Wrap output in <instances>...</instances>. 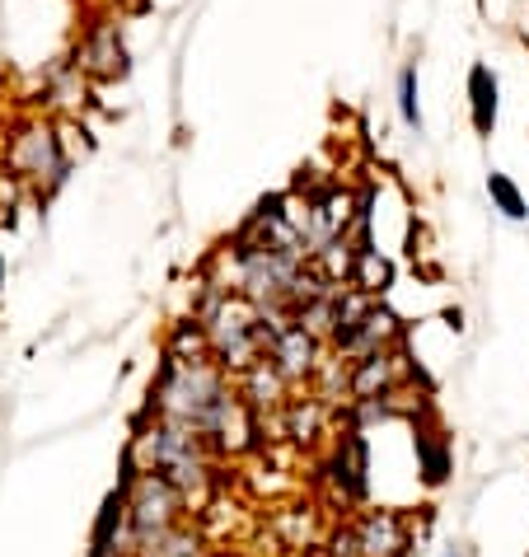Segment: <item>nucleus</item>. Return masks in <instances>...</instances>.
<instances>
[{
	"label": "nucleus",
	"instance_id": "2eb2a0df",
	"mask_svg": "<svg viewBox=\"0 0 529 557\" xmlns=\"http://www.w3.org/2000/svg\"><path fill=\"white\" fill-rule=\"evenodd\" d=\"M488 197H492V211H502L506 221H529V202H525V193H520V183L502 174V169H492L488 174Z\"/></svg>",
	"mask_w": 529,
	"mask_h": 557
},
{
	"label": "nucleus",
	"instance_id": "aec40b11",
	"mask_svg": "<svg viewBox=\"0 0 529 557\" xmlns=\"http://www.w3.org/2000/svg\"><path fill=\"white\" fill-rule=\"evenodd\" d=\"M118 557H132V553H118Z\"/></svg>",
	"mask_w": 529,
	"mask_h": 557
},
{
	"label": "nucleus",
	"instance_id": "f03ea898",
	"mask_svg": "<svg viewBox=\"0 0 529 557\" xmlns=\"http://www.w3.org/2000/svg\"><path fill=\"white\" fill-rule=\"evenodd\" d=\"M132 450L142 459V469H155L174 483L193 506H201L216 487V463H211V436L174 417H155L146 431L132 436Z\"/></svg>",
	"mask_w": 529,
	"mask_h": 557
},
{
	"label": "nucleus",
	"instance_id": "9d476101",
	"mask_svg": "<svg viewBox=\"0 0 529 557\" xmlns=\"http://www.w3.org/2000/svg\"><path fill=\"white\" fill-rule=\"evenodd\" d=\"M464 95H469V127L482 141L496 136V117H502V81L488 61H473L469 66V81H464Z\"/></svg>",
	"mask_w": 529,
	"mask_h": 557
},
{
	"label": "nucleus",
	"instance_id": "6e6552de",
	"mask_svg": "<svg viewBox=\"0 0 529 557\" xmlns=\"http://www.w3.org/2000/svg\"><path fill=\"white\" fill-rule=\"evenodd\" d=\"M329 478L337 487V497L347 506H361L366 492H370V445L361 431H347V436L337 441V450L329 459Z\"/></svg>",
	"mask_w": 529,
	"mask_h": 557
},
{
	"label": "nucleus",
	"instance_id": "f3484780",
	"mask_svg": "<svg viewBox=\"0 0 529 557\" xmlns=\"http://www.w3.org/2000/svg\"><path fill=\"white\" fill-rule=\"evenodd\" d=\"M319 422H323V404H319V398H300V404L286 408L291 441H300V445H309V441L319 436Z\"/></svg>",
	"mask_w": 529,
	"mask_h": 557
},
{
	"label": "nucleus",
	"instance_id": "7ed1b4c3",
	"mask_svg": "<svg viewBox=\"0 0 529 557\" xmlns=\"http://www.w3.org/2000/svg\"><path fill=\"white\" fill-rule=\"evenodd\" d=\"M5 164H10L14 178L38 183L42 193H57L61 183L71 178V169H75V160L66 154V146H61L57 122H24V127L10 136Z\"/></svg>",
	"mask_w": 529,
	"mask_h": 557
},
{
	"label": "nucleus",
	"instance_id": "9b49d317",
	"mask_svg": "<svg viewBox=\"0 0 529 557\" xmlns=\"http://www.w3.org/2000/svg\"><path fill=\"white\" fill-rule=\"evenodd\" d=\"M122 548H132L127 539V487H113L95 516V530H89V557H118Z\"/></svg>",
	"mask_w": 529,
	"mask_h": 557
},
{
	"label": "nucleus",
	"instance_id": "20e7f679",
	"mask_svg": "<svg viewBox=\"0 0 529 557\" xmlns=\"http://www.w3.org/2000/svg\"><path fill=\"white\" fill-rule=\"evenodd\" d=\"M413 524L398 510H361L329 539V557H408Z\"/></svg>",
	"mask_w": 529,
	"mask_h": 557
},
{
	"label": "nucleus",
	"instance_id": "a211bd4d",
	"mask_svg": "<svg viewBox=\"0 0 529 557\" xmlns=\"http://www.w3.org/2000/svg\"><path fill=\"white\" fill-rule=\"evenodd\" d=\"M417 455H422V478L431 487L445 483L450 473V455H445V441L441 436H417Z\"/></svg>",
	"mask_w": 529,
	"mask_h": 557
},
{
	"label": "nucleus",
	"instance_id": "1a4fd4ad",
	"mask_svg": "<svg viewBox=\"0 0 529 557\" xmlns=\"http://www.w3.org/2000/svg\"><path fill=\"white\" fill-rule=\"evenodd\" d=\"M394 343H398V319L376 300L361 319L352 323L347 333H337V337H333V351L342 356V361H356V356L380 351V347H394Z\"/></svg>",
	"mask_w": 529,
	"mask_h": 557
},
{
	"label": "nucleus",
	"instance_id": "f257e3e1",
	"mask_svg": "<svg viewBox=\"0 0 529 557\" xmlns=\"http://www.w3.org/2000/svg\"><path fill=\"white\" fill-rule=\"evenodd\" d=\"M239 398V384L225 380V366L216 356H197V361H183V356L164 351V366L150 384V412L155 417H174V422H188L197 431H216V422L225 417V408Z\"/></svg>",
	"mask_w": 529,
	"mask_h": 557
},
{
	"label": "nucleus",
	"instance_id": "4468645a",
	"mask_svg": "<svg viewBox=\"0 0 529 557\" xmlns=\"http://www.w3.org/2000/svg\"><path fill=\"white\" fill-rule=\"evenodd\" d=\"M347 282L370 290V296H384L389 282H394V268H389V258H380V249H356Z\"/></svg>",
	"mask_w": 529,
	"mask_h": 557
},
{
	"label": "nucleus",
	"instance_id": "ddd939ff",
	"mask_svg": "<svg viewBox=\"0 0 529 557\" xmlns=\"http://www.w3.org/2000/svg\"><path fill=\"white\" fill-rule=\"evenodd\" d=\"M394 103H398L403 127L422 136V132H427V117H422V85H417V61H408V66L398 71V81H394Z\"/></svg>",
	"mask_w": 529,
	"mask_h": 557
},
{
	"label": "nucleus",
	"instance_id": "0eeeda50",
	"mask_svg": "<svg viewBox=\"0 0 529 557\" xmlns=\"http://www.w3.org/2000/svg\"><path fill=\"white\" fill-rule=\"evenodd\" d=\"M403 389V351L380 347L347 366V394L356 404H389Z\"/></svg>",
	"mask_w": 529,
	"mask_h": 557
},
{
	"label": "nucleus",
	"instance_id": "f8f14e48",
	"mask_svg": "<svg viewBox=\"0 0 529 557\" xmlns=\"http://www.w3.org/2000/svg\"><path fill=\"white\" fill-rule=\"evenodd\" d=\"M132 557H211V553H207V539L183 520V524H169V530L132 539Z\"/></svg>",
	"mask_w": 529,
	"mask_h": 557
},
{
	"label": "nucleus",
	"instance_id": "dca6fc26",
	"mask_svg": "<svg viewBox=\"0 0 529 557\" xmlns=\"http://www.w3.org/2000/svg\"><path fill=\"white\" fill-rule=\"evenodd\" d=\"M169 356H183V361H197V356H211V343H207V329H201V319H188L179 323L174 333H169Z\"/></svg>",
	"mask_w": 529,
	"mask_h": 557
},
{
	"label": "nucleus",
	"instance_id": "39448f33",
	"mask_svg": "<svg viewBox=\"0 0 529 557\" xmlns=\"http://www.w3.org/2000/svg\"><path fill=\"white\" fill-rule=\"evenodd\" d=\"M71 66L85 75L89 85H118L132 75V52H127V38H122V24L118 14H95L81 38L71 48Z\"/></svg>",
	"mask_w": 529,
	"mask_h": 557
},
{
	"label": "nucleus",
	"instance_id": "6ab92c4d",
	"mask_svg": "<svg viewBox=\"0 0 529 557\" xmlns=\"http://www.w3.org/2000/svg\"><path fill=\"white\" fill-rule=\"evenodd\" d=\"M450 557H464V553H450Z\"/></svg>",
	"mask_w": 529,
	"mask_h": 557
},
{
	"label": "nucleus",
	"instance_id": "423d86ee",
	"mask_svg": "<svg viewBox=\"0 0 529 557\" xmlns=\"http://www.w3.org/2000/svg\"><path fill=\"white\" fill-rule=\"evenodd\" d=\"M268 361L282 370L286 384L315 380L319 370H323V337H315L305 323L276 314L272 319V333H268Z\"/></svg>",
	"mask_w": 529,
	"mask_h": 557
}]
</instances>
